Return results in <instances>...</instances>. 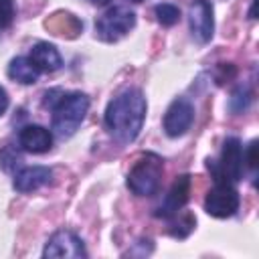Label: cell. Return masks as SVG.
I'll use <instances>...</instances> for the list:
<instances>
[{"instance_id":"4","label":"cell","mask_w":259,"mask_h":259,"mask_svg":"<svg viewBox=\"0 0 259 259\" xmlns=\"http://www.w3.org/2000/svg\"><path fill=\"white\" fill-rule=\"evenodd\" d=\"M136 24V14L125 6L107 8L95 22V32L105 42H115L127 34Z\"/></svg>"},{"instance_id":"13","label":"cell","mask_w":259,"mask_h":259,"mask_svg":"<svg viewBox=\"0 0 259 259\" xmlns=\"http://www.w3.org/2000/svg\"><path fill=\"white\" fill-rule=\"evenodd\" d=\"M28 59L34 63V67L38 71H57L61 67V55L49 42H36L30 49V57Z\"/></svg>"},{"instance_id":"8","label":"cell","mask_w":259,"mask_h":259,"mask_svg":"<svg viewBox=\"0 0 259 259\" xmlns=\"http://www.w3.org/2000/svg\"><path fill=\"white\" fill-rule=\"evenodd\" d=\"M42 255L45 257H73V259H79V257H87V251H85L83 241L75 233L57 231L47 241Z\"/></svg>"},{"instance_id":"2","label":"cell","mask_w":259,"mask_h":259,"mask_svg":"<svg viewBox=\"0 0 259 259\" xmlns=\"http://www.w3.org/2000/svg\"><path fill=\"white\" fill-rule=\"evenodd\" d=\"M87 109H89V97L85 93L73 91L63 95L53 107V130L61 138L73 136L79 123L85 119Z\"/></svg>"},{"instance_id":"6","label":"cell","mask_w":259,"mask_h":259,"mask_svg":"<svg viewBox=\"0 0 259 259\" xmlns=\"http://www.w3.org/2000/svg\"><path fill=\"white\" fill-rule=\"evenodd\" d=\"M243 160H245V156H243L241 142L237 138H229V140H225L219 164L217 166L208 164V168H212L214 178H227L231 182H237L243 178Z\"/></svg>"},{"instance_id":"9","label":"cell","mask_w":259,"mask_h":259,"mask_svg":"<svg viewBox=\"0 0 259 259\" xmlns=\"http://www.w3.org/2000/svg\"><path fill=\"white\" fill-rule=\"evenodd\" d=\"M190 30L198 42H208L212 38L214 20H212V4L208 0H194L190 6Z\"/></svg>"},{"instance_id":"10","label":"cell","mask_w":259,"mask_h":259,"mask_svg":"<svg viewBox=\"0 0 259 259\" xmlns=\"http://www.w3.org/2000/svg\"><path fill=\"white\" fill-rule=\"evenodd\" d=\"M188 194H190V176H178L172 184V188L168 190L164 202L160 204L158 208V217H164V219H172L174 214L180 212V208L186 204L188 200Z\"/></svg>"},{"instance_id":"15","label":"cell","mask_w":259,"mask_h":259,"mask_svg":"<svg viewBox=\"0 0 259 259\" xmlns=\"http://www.w3.org/2000/svg\"><path fill=\"white\" fill-rule=\"evenodd\" d=\"M154 12H156L158 22L164 24V26H172V24H176L180 20V10L174 4H158L154 8Z\"/></svg>"},{"instance_id":"17","label":"cell","mask_w":259,"mask_h":259,"mask_svg":"<svg viewBox=\"0 0 259 259\" xmlns=\"http://www.w3.org/2000/svg\"><path fill=\"white\" fill-rule=\"evenodd\" d=\"M14 18V2L12 0H0V28L10 26Z\"/></svg>"},{"instance_id":"20","label":"cell","mask_w":259,"mask_h":259,"mask_svg":"<svg viewBox=\"0 0 259 259\" xmlns=\"http://www.w3.org/2000/svg\"><path fill=\"white\" fill-rule=\"evenodd\" d=\"M132 2H142V0H132Z\"/></svg>"},{"instance_id":"7","label":"cell","mask_w":259,"mask_h":259,"mask_svg":"<svg viewBox=\"0 0 259 259\" xmlns=\"http://www.w3.org/2000/svg\"><path fill=\"white\" fill-rule=\"evenodd\" d=\"M192 121H194V107H192V103L188 99H184V97H178L166 109L164 132L170 138H178V136H182V134H186L190 130Z\"/></svg>"},{"instance_id":"5","label":"cell","mask_w":259,"mask_h":259,"mask_svg":"<svg viewBox=\"0 0 259 259\" xmlns=\"http://www.w3.org/2000/svg\"><path fill=\"white\" fill-rule=\"evenodd\" d=\"M239 208V192L227 178H214V186L208 190L204 198V210L210 217L227 219L235 214Z\"/></svg>"},{"instance_id":"11","label":"cell","mask_w":259,"mask_h":259,"mask_svg":"<svg viewBox=\"0 0 259 259\" xmlns=\"http://www.w3.org/2000/svg\"><path fill=\"white\" fill-rule=\"evenodd\" d=\"M18 144L22 150L32 152V154H42L49 152L53 146V136L47 127L42 125H24L18 134Z\"/></svg>"},{"instance_id":"16","label":"cell","mask_w":259,"mask_h":259,"mask_svg":"<svg viewBox=\"0 0 259 259\" xmlns=\"http://www.w3.org/2000/svg\"><path fill=\"white\" fill-rule=\"evenodd\" d=\"M249 101H251L249 89H247V87H239V89H235V93L231 95V109H233L235 113H241V111L247 109Z\"/></svg>"},{"instance_id":"14","label":"cell","mask_w":259,"mask_h":259,"mask_svg":"<svg viewBox=\"0 0 259 259\" xmlns=\"http://www.w3.org/2000/svg\"><path fill=\"white\" fill-rule=\"evenodd\" d=\"M38 69L34 67V63L30 61V59H26V57H16V59H12L10 61V65H8V75H10V79H14V81H18V83H22V85H32V83H36V79H38Z\"/></svg>"},{"instance_id":"1","label":"cell","mask_w":259,"mask_h":259,"mask_svg":"<svg viewBox=\"0 0 259 259\" xmlns=\"http://www.w3.org/2000/svg\"><path fill=\"white\" fill-rule=\"evenodd\" d=\"M146 97L140 89H125L105 109V127L119 142H134L144 125Z\"/></svg>"},{"instance_id":"3","label":"cell","mask_w":259,"mask_h":259,"mask_svg":"<svg viewBox=\"0 0 259 259\" xmlns=\"http://www.w3.org/2000/svg\"><path fill=\"white\" fill-rule=\"evenodd\" d=\"M162 160L154 154H148L144 158H140L134 168L127 174V186L134 194L138 196H152L158 192L160 182H162Z\"/></svg>"},{"instance_id":"18","label":"cell","mask_w":259,"mask_h":259,"mask_svg":"<svg viewBox=\"0 0 259 259\" xmlns=\"http://www.w3.org/2000/svg\"><path fill=\"white\" fill-rule=\"evenodd\" d=\"M247 164H249L251 170L257 168V142H255V140H253V142L249 144V148H247Z\"/></svg>"},{"instance_id":"12","label":"cell","mask_w":259,"mask_h":259,"mask_svg":"<svg viewBox=\"0 0 259 259\" xmlns=\"http://www.w3.org/2000/svg\"><path fill=\"white\" fill-rule=\"evenodd\" d=\"M53 178V170L47 166H28L22 168L14 176V188L18 192H32L45 184H49Z\"/></svg>"},{"instance_id":"19","label":"cell","mask_w":259,"mask_h":259,"mask_svg":"<svg viewBox=\"0 0 259 259\" xmlns=\"http://www.w3.org/2000/svg\"><path fill=\"white\" fill-rule=\"evenodd\" d=\"M6 109H8V93L0 87V115H2Z\"/></svg>"}]
</instances>
